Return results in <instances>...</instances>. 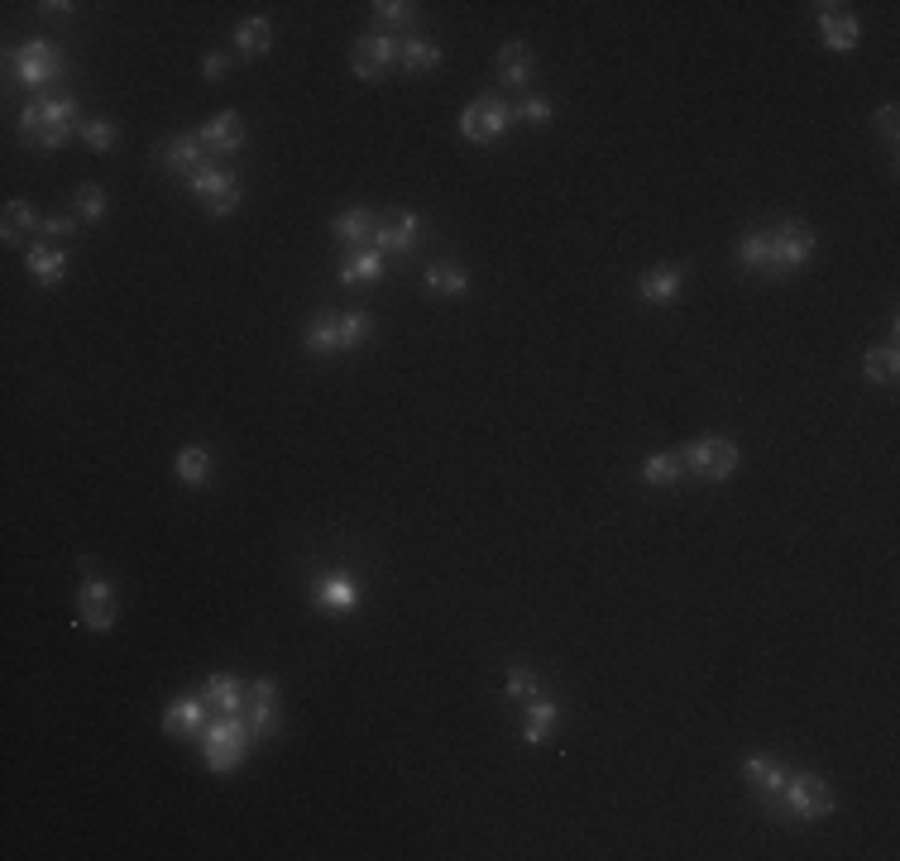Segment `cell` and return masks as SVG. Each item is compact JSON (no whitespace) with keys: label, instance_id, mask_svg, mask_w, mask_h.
Returning <instances> with one entry per match:
<instances>
[{"label":"cell","instance_id":"32","mask_svg":"<svg viewBox=\"0 0 900 861\" xmlns=\"http://www.w3.org/2000/svg\"><path fill=\"white\" fill-rule=\"evenodd\" d=\"M77 139H82L91 154H111L115 139H121V129H115V121L97 115V121H82V125H77Z\"/></svg>","mask_w":900,"mask_h":861},{"label":"cell","instance_id":"2","mask_svg":"<svg viewBox=\"0 0 900 861\" xmlns=\"http://www.w3.org/2000/svg\"><path fill=\"white\" fill-rule=\"evenodd\" d=\"M77 101L72 97H34L20 111V135L34 149H58L68 144V135H77Z\"/></svg>","mask_w":900,"mask_h":861},{"label":"cell","instance_id":"29","mask_svg":"<svg viewBox=\"0 0 900 861\" xmlns=\"http://www.w3.org/2000/svg\"><path fill=\"white\" fill-rule=\"evenodd\" d=\"M302 344H307L312 354H336L340 350V316L316 311L307 321V336H302Z\"/></svg>","mask_w":900,"mask_h":861},{"label":"cell","instance_id":"20","mask_svg":"<svg viewBox=\"0 0 900 861\" xmlns=\"http://www.w3.org/2000/svg\"><path fill=\"white\" fill-rule=\"evenodd\" d=\"M743 775H747V785L766 794V804L776 800L780 790H786V780H790V766L780 761V757H747L743 761Z\"/></svg>","mask_w":900,"mask_h":861},{"label":"cell","instance_id":"8","mask_svg":"<svg viewBox=\"0 0 900 861\" xmlns=\"http://www.w3.org/2000/svg\"><path fill=\"white\" fill-rule=\"evenodd\" d=\"M513 125V105H503L498 97H474L465 111H460V135L470 144H498Z\"/></svg>","mask_w":900,"mask_h":861},{"label":"cell","instance_id":"3","mask_svg":"<svg viewBox=\"0 0 900 861\" xmlns=\"http://www.w3.org/2000/svg\"><path fill=\"white\" fill-rule=\"evenodd\" d=\"M772 814L796 818V824H819V818L833 814V785L814 771H790L786 790L772 800Z\"/></svg>","mask_w":900,"mask_h":861},{"label":"cell","instance_id":"33","mask_svg":"<svg viewBox=\"0 0 900 861\" xmlns=\"http://www.w3.org/2000/svg\"><path fill=\"white\" fill-rule=\"evenodd\" d=\"M863 374H867L871 383H881V388H891L896 374H900V354H896V344H886V350H867Z\"/></svg>","mask_w":900,"mask_h":861},{"label":"cell","instance_id":"30","mask_svg":"<svg viewBox=\"0 0 900 861\" xmlns=\"http://www.w3.org/2000/svg\"><path fill=\"white\" fill-rule=\"evenodd\" d=\"M421 283H427V293H436V297H460L470 287V273L460 269V263H431Z\"/></svg>","mask_w":900,"mask_h":861},{"label":"cell","instance_id":"38","mask_svg":"<svg viewBox=\"0 0 900 861\" xmlns=\"http://www.w3.org/2000/svg\"><path fill=\"white\" fill-rule=\"evenodd\" d=\"M551 115H555V105L547 97H522L513 105V121H522V125H551Z\"/></svg>","mask_w":900,"mask_h":861},{"label":"cell","instance_id":"13","mask_svg":"<svg viewBox=\"0 0 900 861\" xmlns=\"http://www.w3.org/2000/svg\"><path fill=\"white\" fill-rule=\"evenodd\" d=\"M312 603L326 608V613H350L360 603V585H355L350 569H322L312 585Z\"/></svg>","mask_w":900,"mask_h":861},{"label":"cell","instance_id":"9","mask_svg":"<svg viewBox=\"0 0 900 861\" xmlns=\"http://www.w3.org/2000/svg\"><path fill=\"white\" fill-rule=\"evenodd\" d=\"M393 63H403V44L393 34H364L350 53V68H355V77H364V82H383V77L393 72Z\"/></svg>","mask_w":900,"mask_h":861},{"label":"cell","instance_id":"41","mask_svg":"<svg viewBox=\"0 0 900 861\" xmlns=\"http://www.w3.org/2000/svg\"><path fill=\"white\" fill-rule=\"evenodd\" d=\"M896 121H900L896 105H881V111H877V129H881L886 139H896Z\"/></svg>","mask_w":900,"mask_h":861},{"label":"cell","instance_id":"26","mask_svg":"<svg viewBox=\"0 0 900 861\" xmlns=\"http://www.w3.org/2000/svg\"><path fill=\"white\" fill-rule=\"evenodd\" d=\"M235 48H240V58H263V53L273 48V24L263 15L240 20L235 24Z\"/></svg>","mask_w":900,"mask_h":861},{"label":"cell","instance_id":"37","mask_svg":"<svg viewBox=\"0 0 900 861\" xmlns=\"http://www.w3.org/2000/svg\"><path fill=\"white\" fill-rule=\"evenodd\" d=\"M436 63H441V48H436L431 38H407L403 44V68L407 72H431Z\"/></svg>","mask_w":900,"mask_h":861},{"label":"cell","instance_id":"22","mask_svg":"<svg viewBox=\"0 0 900 861\" xmlns=\"http://www.w3.org/2000/svg\"><path fill=\"white\" fill-rule=\"evenodd\" d=\"M206 163H211V154L202 149V139H196V135H173V139H168L164 168L173 172V178H192V172L206 168Z\"/></svg>","mask_w":900,"mask_h":861},{"label":"cell","instance_id":"18","mask_svg":"<svg viewBox=\"0 0 900 861\" xmlns=\"http://www.w3.org/2000/svg\"><path fill=\"white\" fill-rule=\"evenodd\" d=\"M374 230H379V220H374V211H364V206H350L330 220V235L350 249H374Z\"/></svg>","mask_w":900,"mask_h":861},{"label":"cell","instance_id":"12","mask_svg":"<svg viewBox=\"0 0 900 861\" xmlns=\"http://www.w3.org/2000/svg\"><path fill=\"white\" fill-rule=\"evenodd\" d=\"M196 139H202V149L211 154V163L216 158H230V154H240L245 149V115L240 111H221V115H211V121L196 129Z\"/></svg>","mask_w":900,"mask_h":861},{"label":"cell","instance_id":"1","mask_svg":"<svg viewBox=\"0 0 900 861\" xmlns=\"http://www.w3.org/2000/svg\"><path fill=\"white\" fill-rule=\"evenodd\" d=\"M738 263L752 273H772V277H790L800 273L814 254V230L805 220H780L776 230H747L738 240Z\"/></svg>","mask_w":900,"mask_h":861},{"label":"cell","instance_id":"31","mask_svg":"<svg viewBox=\"0 0 900 861\" xmlns=\"http://www.w3.org/2000/svg\"><path fill=\"white\" fill-rule=\"evenodd\" d=\"M173 469H178V479L182 484H206L211 479V450L206 445H188V450H178V460H173Z\"/></svg>","mask_w":900,"mask_h":861},{"label":"cell","instance_id":"14","mask_svg":"<svg viewBox=\"0 0 900 861\" xmlns=\"http://www.w3.org/2000/svg\"><path fill=\"white\" fill-rule=\"evenodd\" d=\"M240 718L249 723L255 741L278 733V684L273 680H255L245 689V713H240Z\"/></svg>","mask_w":900,"mask_h":861},{"label":"cell","instance_id":"35","mask_svg":"<svg viewBox=\"0 0 900 861\" xmlns=\"http://www.w3.org/2000/svg\"><path fill=\"white\" fill-rule=\"evenodd\" d=\"M77 202V216L82 220H105V211H111V196H105V188H97V182H82V188L72 192Z\"/></svg>","mask_w":900,"mask_h":861},{"label":"cell","instance_id":"27","mask_svg":"<svg viewBox=\"0 0 900 861\" xmlns=\"http://www.w3.org/2000/svg\"><path fill=\"white\" fill-rule=\"evenodd\" d=\"M680 479H685L680 450H656V455H646V460H642V484L666 488V484H680Z\"/></svg>","mask_w":900,"mask_h":861},{"label":"cell","instance_id":"5","mask_svg":"<svg viewBox=\"0 0 900 861\" xmlns=\"http://www.w3.org/2000/svg\"><path fill=\"white\" fill-rule=\"evenodd\" d=\"M680 465L690 479H705V484H728L738 469V445L728 435H699L680 450Z\"/></svg>","mask_w":900,"mask_h":861},{"label":"cell","instance_id":"11","mask_svg":"<svg viewBox=\"0 0 900 861\" xmlns=\"http://www.w3.org/2000/svg\"><path fill=\"white\" fill-rule=\"evenodd\" d=\"M77 618L87 632H111L115 627V585L101 575H91L82 593H77Z\"/></svg>","mask_w":900,"mask_h":861},{"label":"cell","instance_id":"10","mask_svg":"<svg viewBox=\"0 0 900 861\" xmlns=\"http://www.w3.org/2000/svg\"><path fill=\"white\" fill-rule=\"evenodd\" d=\"M421 235H427V220L417 216V211H398V216H383L379 230H374V249L383 259H398V254H413V249L421 245Z\"/></svg>","mask_w":900,"mask_h":861},{"label":"cell","instance_id":"6","mask_svg":"<svg viewBox=\"0 0 900 861\" xmlns=\"http://www.w3.org/2000/svg\"><path fill=\"white\" fill-rule=\"evenodd\" d=\"M188 192L206 206V216H235V211H240V202H245L240 178H235V172H225L221 163L196 168L192 178H188Z\"/></svg>","mask_w":900,"mask_h":861},{"label":"cell","instance_id":"7","mask_svg":"<svg viewBox=\"0 0 900 861\" xmlns=\"http://www.w3.org/2000/svg\"><path fill=\"white\" fill-rule=\"evenodd\" d=\"M10 77H15L20 87H48L63 77V53L48 44V38H30V44L10 48Z\"/></svg>","mask_w":900,"mask_h":861},{"label":"cell","instance_id":"19","mask_svg":"<svg viewBox=\"0 0 900 861\" xmlns=\"http://www.w3.org/2000/svg\"><path fill=\"white\" fill-rule=\"evenodd\" d=\"M537 63H532V48L522 44V38H508V44L498 48V82L503 87H518L527 91V82H532Z\"/></svg>","mask_w":900,"mask_h":861},{"label":"cell","instance_id":"15","mask_svg":"<svg viewBox=\"0 0 900 861\" xmlns=\"http://www.w3.org/2000/svg\"><path fill=\"white\" fill-rule=\"evenodd\" d=\"M206 709H211V704H206L202 694H178L173 704L164 709V733H168V737H202L206 723H211Z\"/></svg>","mask_w":900,"mask_h":861},{"label":"cell","instance_id":"16","mask_svg":"<svg viewBox=\"0 0 900 861\" xmlns=\"http://www.w3.org/2000/svg\"><path fill=\"white\" fill-rule=\"evenodd\" d=\"M685 277H690L685 263H661V269L638 277V297L652 302V307H671V302L685 293Z\"/></svg>","mask_w":900,"mask_h":861},{"label":"cell","instance_id":"43","mask_svg":"<svg viewBox=\"0 0 900 861\" xmlns=\"http://www.w3.org/2000/svg\"><path fill=\"white\" fill-rule=\"evenodd\" d=\"M38 10H44V15H58V20H63V15H72L77 5H63V0H48V5H38Z\"/></svg>","mask_w":900,"mask_h":861},{"label":"cell","instance_id":"42","mask_svg":"<svg viewBox=\"0 0 900 861\" xmlns=\"http://www.w3.org/2000/svg\"><path fill=\"white\" fill-rule=\"evenodd\" d=\"M202 72L206 77H225V72H230V58H225V53H211V58L202 63Z\"/></svg>","mask_w":900,"mask_h":861},{"label":"cell","instance_id":"40","mask_svg":"<svg viewBox=\"0 0 900 861\" xmlns=\"http://www.w3.org/2000/svg\"><path fill=\"white\" fill-rule=\"evenodd\" d=\"M38 235H48V240H72L77 225H72V216H48L44 225H38Z\"/></svg>","mask_w":900,"mask_h":861},{"label":"cell","instance_id":"36","mask_svg":"<svg viewBox=\"0 0 900 861\" xmlns=\"http://www.w3.org/2000/svg\"><path fill=\"white\" fill-rule=\"evenodd\" d=\"M369 336H374V316H369V311H346V316H340V350H360Z\"/></svg>","mask_w":900,"mask_h":861},{"label":"cell","instance_id":"21","mask_svg":"<svg viewBox=\"0 0 900 861\" xmlns=\"http://www.w3.org/2000/svg\"><path fill=\"white\" fill-rule=\"evenodd\" d=\"M24 269H30L34 283L58 287L63 277H68V254H63L58 245H30L24 249Z\"/></svg>","mask_w":900,"mask_h":861},{"label":"cell","instance_id":"17","mask_svg":"<svg viewBox=\"0 0 900 861\" xmlns=\"http://www.w3.org/2000/svg\"><path fill=\"white\" fill-rule=\"evenodd\" d=\"M819 10V34L833 53H853L857 48V20L848 5H814Z\"/></svg>","mask_w":900,"mask_h":861},{"label":"cell","instance_id":"4","mask_svg":"<svg viewBox=\"0 0 900 861\" xmlns=\"http://www.w3.org/2000/svg\"><path fill=\"white\" fill-rule=\"evenodd\" d=\"M249 747H255V733H249V723L240 713H221V718L206 723V733H202V757L216 775H230L235 766L245 761Z\"/></svg>","mask_w":900,"mask_h":861},{"label":"cell","instance_id":"34","mask_svg":"<svg viewBox=\"0 0 900 861\" xmlns=\"http://www.w3.org/2000/svg\"><path fill=\"white\" fill-rule=\"evenodd\" d=\"M503 689H508L513 704H532V699L541 694V680L532 666H508V680H503Z\"/></svg>","mask_w":900,"mask_h":861},{"label":"cell","instance_id":"28","mask_svg":"<svg viewBox=\"0 0 900 861\" xmlns=\"http://www.w3.org/2000/svg\"><path fill=\"white\" fill-rule=\"evenodd\" d=\"M38 211L34 202H24V196H15V202H5V225H0V235H5V245H20L24 235H34L38 230Z\"/></svg>","mask_w":900,"mask_h":861},{"label":"cell","instance_id":"23","mask_svg":"<svg viewBox=\"0 0 900 861\" xmlns=\"http://www.w3.org/2000/svg\"><path fill=\"white\" fill-rule=\"evenodd\" d=\"M245 680H235V675H225V670H216V675H206V684H202V699L216 713H245Z\"/></svg>","mask_w":900,"mask_h":861},{"label":"cell","instance_id":"25","mask_svg":"<svg viewBox=\"0 0 900 861\" xmlns=\"http://www.w3.org/2000/svg\"><path fill=\"white\" fill-rule=\"evenodd\" d=\"M389 273V259L379 254V249H355V254L340 263V283L346 287H364V283H379V277Z\"/></svg>","mask_w":900,"mask_h":861},{"label":"cell","instance_id":"24","mask_svg":"<svg viewBox=\"0 0 900 861\" xmlns=\"http://www.w3.org/2000/svg\"><path fill=\"white\" fill-rule=\"evenodd\" d=\"M555 723H561V704H551V699H532V704H522V741L527 747H537V741H547L555 733Z\"/></svg>","mask_w":900,"mask_h":861},{"label":"cell","instance_id":"39","mask_svg":"<svg viewBox=\"0 0 900 861\" xmlns=\"http://www.w3.org/2000/svg\"><path fill=\"white\" fill-rule=\"evenodd\" d=\"M374 15L383 24H417V5H407V0H379Z\"/></svg>","mask_w":900,"mask_h":861}]
</instances>
